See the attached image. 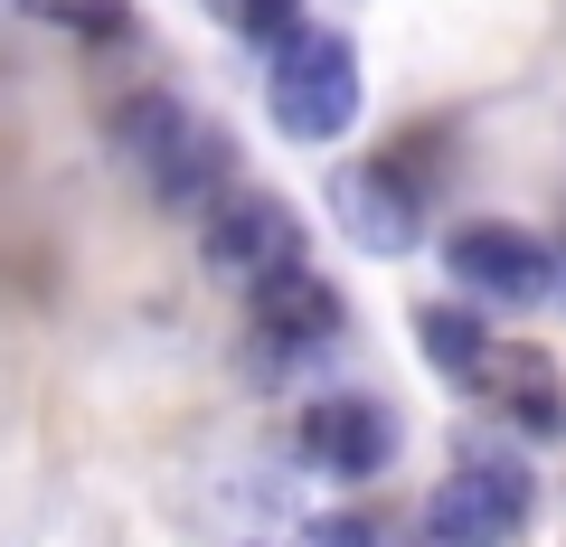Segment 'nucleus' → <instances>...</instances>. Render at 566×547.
<instances>
[{"mask_svg": "<svg viewBox=\"0 0 566 547\" xmlns=\"http://www.w3.org/2000/svg\"><path fill=\"white\" fill-rule=\"evenodd\" d=\"M29 20L76 29V39H123L133 29V0H29Z\"/></svg>", "mask_w": 566, "mask_h": 547, "instance_id": "9b49d317", "label": "nucleus"}, {"mask_svg": "<svg viewBox=\"0 0 566 547\" xmlns=\"http://www.w3.org/2000/svg\"><path fill=\"white\" fill-rule=\"evenodd\" d=\"M322 189H331V227H340L359 255L397 264V255L424 245V208H416V189H406L397 161H349V170H331Z\"/></svg>", "mask_w": 566, "mask_h": 547, "instance_id": "39448f33", "label": "nucleus"}, {"mask_svg": "<svg viewBox=\"0 0 566 547\" xmlns=\"http://www.w3.org/2000/svg\"><path fill=\"white\" fill-rule=\"evenodd\" d=\"M472 397H491L510 425H528V434H547V425L566 415L547 349H520V340H491V349H482V368H472Z\"/></svg>", "mask_w": 566, "mask_h": 547, "instance_id": "1a4fd4ad", "label": "nucleus"}, {"mask_svg": "<svg viewBox=\"0 0 566 547\" xmlns=\"http://www.w3.org/2000/svg\"><path fill=\"white\" fill-rule=\"evenodd\" d=\"M416 340H424V359H434V368L472 378V368H482V349H491V330L472 322L463 303H424V312H416Z\"/></svg>", "mask_w": 566, "mask_h": 547, "instance_id": "9d476101", "label": "nucleus"}, {"mask_svg": "<svg viewBox=\"0 0 566 547\" xmlns=\"http://www.w3.org/2000/svg\"><path fill=\"white\" fill-rule=\"evenodd\" d=\"M520 528H528V472L510 463V453L463 463L434 501H424V538H444V547H510Z\"/></svg>", "mask_w": 566, "mask_h": 547, "instance_id": "20e7f679", "label": "nucleus"}, {"mask_svg": "<svg viewBox=\"0 0 566 547\" xmlns=\"http://www.w3.org/2000/svg\"><path fill=\"white\" fill-rule=\"evenodd\" d=\"M424 547H444V538H424Z\"/></svg>", "mask_w": 566, "mask_h": 547, "instance_id": "4468645a", "label": "nucleus"}, {"mask_svg": "<svg viewBox=\"0 0 566 547\" xmlns=\"http://www.w3.org/2000/svg\"><path fill=\"white\" fill-rule=\"evenodd\" d=\"M264 114H274L283 143L331 151L359 123V48L340 29H303L293 48H274V66H264Z\"/></svg>", "mask_w": 566, "mask_h": 547, "instance_id": "f257e3e1", "label": "nucleus"}, {"mask_svg": "<svg viewBox=\"0 0 566 547\" xmlns=\"http://www.w3.org/2000/svg\"><path fill=\"white\" fill-rule=\"evenodd\" d=\"M199 264L227 284H264L283 264H303V218L274 189H227V199L199 208Z\"/></svg>", "mask_w": 566, "mask_h": 547, "instance_id": "f03ea898", "label": "nucleus"}, {"mask_svg": "<svg viewBox=\"0 0 566 547\" xmlns=\"http://www.w3.org/2000/svg\"><path fill=\"white\" fill-rule=\"evenodd\" d=\"M255 547H378L368 519H312V528H283V538H255Z\"/></svg>", "mask_w": 566, "mask_h": 547, "instance_id": "ddd939ff", "label": "nucleus"}, {"mask_svg": "<svg viewBox=\"0 0 566 547\" xmlns=\"http://www.w3.org/2000/svg\"><path fill=\"white\" fill-rule=\"evenodd\" d=\"M237 29L255 48H293L303 39V0H237Z\"/></svg>", "mask_w": 566, "mask_h": 547, "instance_id": "f8f14e48", "label": "nucleus"}, {"mask_svg": "<svg viewBox=\"0 0 566 547\" xmlns=\"http://www.w3.org/2000/svg\"><path fill=\"white\" fill-rule=\"evenodd\" d=\"M303 453L331 482H378L397 463V406L387 397H312L303 406Z\"/></svg>", "mask_w": 566, "mask_h": 547, "instance_id": "423d86ee", "label": "nucleus"}, {"mask_svg": "<svg viewBox=\"0 0 566 547\" xmlns=\"http://www.w3.org/2000/svg\"><path fill=\"white\" fill-rule=\"evenodd\" d=\"M227 170H237V143H227L208 114H189L180 143L142 170V180H151V199H161V208H208V199H227V189H237Z\"/></svg>", "mask_w": 566, "mask_h": 547, "instance_id": "6e6552de", "label": "nucleus"}, {"mask_svg": "<svg viewBox=\"0 0 566 547\" xmlns=\"http://www.w3.org/2000/svg\"><path fill=\"white\" fill-rule=\"evenodd\" d=\"M444 264H453V284H463L472 303L528 312V303H547V293H557V245L528 236V227H510V218L453 227V236H444Z\"/></svg>", "mask_w": 566, "mask_h": 547, "instance_id": "7ed1b4c3", "label": "nucleus"}, {"mask_svg": "<svg viewBox=\"0 0 566 547\" xmlns=\"http://www.w3.org/2000/svg\"><path fill=\"white\" fill-rule=\"evenodd\" d=\"M245 322H255L264 340H283V349H312V340H331V330L349 322V303H340L331 274L283 264V274H264V284H245Z\"/></svg>", "mask_w": 566, "mask_h": 547, "instance_id": "0eeeda50", "label": "nucleus"}]
</instances>
